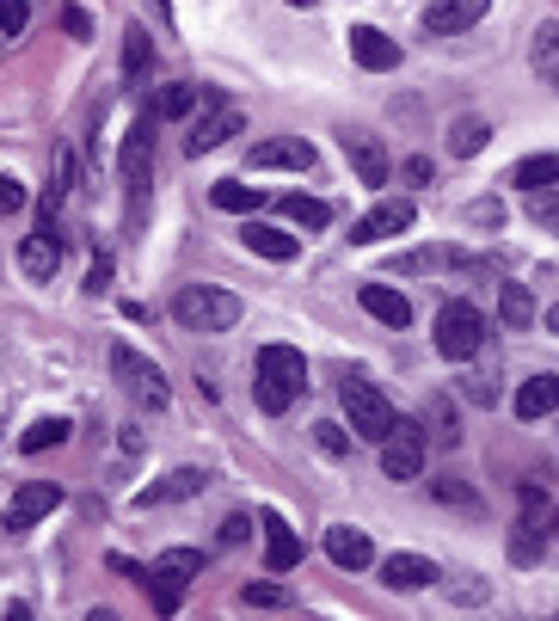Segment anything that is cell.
Segmentation results:
<instances>
[{
    "instance_id": "1",
    "label": "cell",
    "mask_w": 559,
    "mask_h": 621,
    "mask_svg": "<svg viewBox=\"0 0 559 621\" xmlns=\"http://www.w3.org/2000/svg\"><path fill=\"white\" fill-rule=\"evenodd\" d=\"M301 388H308V363H301L296 345H264L259 375H252V394H259L264 413H289Z\"/></svg>"
},
{
    "instance_id": "2",
    "label": "cell",
    "mask_w": 559,
    "mask_h": 621,
    "mask_svg": "<svg viewBox=\"0 0 559 621\" xmlns=\"http://www.w3.org/2000/svg\"><path fill=\"white\" fill-rule=\"evenodd\" d=\"M172 314L185 332H233L240 327V295L216 290V283H185L172 295Z\"/></svg>"
},
{
    "instance_id": "3",
    "label": "cell",
    "mask_w": 559,
    "mask_h": 621,
    "mask_svg": "<svg viewBox=\"0 0 559 621\" xmlns=\"http://www.w3.org/2000/svg\"><path fill=\"white\" fill-rule=\"evenodd\" d=\"M339 400H344V419H351V431H357L363 443H388V431L400 425L393 400L375 388V382H363V375H351V382H344Z\"/></svg>"
},
{
    "instance_id": "4",
    "label": "cell",
    "mask_w": 559,
    "mask_h": 621,
    "mask_svg": "<svg viewBox=\"0 0 559 621\" xmlns=\"http://www.w3.org/2000/svg\"><path fill=\"white\" fill-rule=\"evenodd\" d=\"M480 345H486V314L474 302H449V308L436 314V351L449 363H467Z\"/></svg>"
},
{
    "instance_id": "5",
    "label": "cell",
    "mask_w": 559,
    "mask_h": 621,
    "mask_svg": "<svg viewBox=\"0 0 559 621\" xmlns=\"http://www.w3.org/2000/svg\"><path fill=\"white\" fill-rule=\"evenodd\" d=\"M197 573H203V554H197V547H172V554L155 560V573L141 578V585H148V597H155L160 616H172V609H179V597H185V585Z\"/></svg>"
},
{
    "instance_id": "6",
    "label": "cell",
    "mask_w": 559,
    "mask_h": 621,
    "mask_svg": "<svg viewBox=\"0 0 559 621\" xmlns=\"http://www.w3.org/2000/svg\"><path fill=\"white\" fill-rule=\"evenodd\" d=\"M111 375L124 382L129 394H136L141 406H167V375H160V363H148L141 351H129V345H111Z\"/></svg>"
},
{
    "instance_id": "7",
    "label": "cell",
    "mask_w": 559,
    "mask_h": 621,
    "mask_svg": "<svg viewBox=\"0 0 559 621\" xmlns=\"http://www.w3.org/2000/svg\"><path fill=\"white\" fill-rule=\"evenodd\" d=\"M424 425L419 419H400L388 431V443H381V474H388V481H419L424 474Z\"/></svg>"
},
{
    "instance_id": "8",
    "label": "cell",
    "mask_w": 559,
    "mask_h": 621,
    "mask_svg": "<svg viewBox=\"0 0 559 621\" xmlns=\"http://www.w3.org/2000/svg\"><path fill=\"white\" fill-rule=\"evenodd\" d=\"M240 129H247L240 105H228V99H216V93H209V117H197V129H191V142H185V148L203 160V155H216V148H221L228 136H240Z\"/></svg>"
},
{
    "instance_id": "9",
    "label": "cell",
    "mask_w": 559,
    "mask_h": 621,
    "mask_svg": "<svg viewBox=\"0 0 559 621\" xmlns=\"http://www.w3.org/2000/svg\"><path fill=\"white\" fill-rule=\"evenodd\" d=\"M62 505V486L56 481H25L13 493V505H7V535H25V529L37 523V517H49Z\"/></svg>"
},
{
    "instance_id": "10",
    "label": "cell",
    "mask_w": 559,
    "mask_h": 621,
    "mask_svg": "<svg viewBox=\"0 0 559 621\" xmlns=\"http://www.w3.org/2000/svg\"><path fill=\"white\" fill-rule=\"evenodd\" d=\"M412 222H419L412 197H381V203L369 210V216H363L357 228H351V240H357V247H375V240H388V234H406Z\"/></svg>"
},
{
    "instance_id": "11",
    "label": "cell",
    "mask_w": 559,
    "mask_h": 621,
    "mask_svg": "<svg viewBox=\"0 0 559 621\" xmlns=\"http://www.w3.org/2000/svg\"><path fill=\"white\" fill-rule=\"evenodd\" d=\"M344 160H351V172H357L363 185H388V148H381V142L369 136V129H344Z\"/></svg>"
},
{
    "instance_id": "12",
    "label": "cell",
    "mask_w": 559,
    "mask_h": 621,
    "mask_svg": "<svg viewBox=\"0 0 559 621\" xmlns=\"http://www.w3.org/2000/svg\"><path fill=\"white\" fill-rule=\"evenodd\" d=\"M313 167V142L301 136H277L252 148V172H308Z\"/></svg>"
},
{
    "instance_id": "13",
    "label": "cell",
    "mask_w": 559,
    "mask_h": 621,
    "mask_svg": "<svg viewBox=\"0 0 559 621\" xmlns=\"http://www.w3.org/2000/svg\"><path fill=\"white\" fill-rule=\"evenodd\" d=\"M486 13H492V0H431V7H424V32L455 37V32H467V25H480Z\"/></svg>"
},
{
    "instance_id": "14",
    "label": "cell",
    "mask_w": 559,
    "mask_h": 621,
    "mask_svg": "<svg viewBox=\"0 0 559 621\" xmlns=\"http://www.w3.org/2000/svg\"><path fill=\"white\" fill-rule=\"evenodd\" d=\"M351 56H357V68H369V75H388V68H400V44H393L388 32H375V25H351Z\"/></svg>"
},
{
    "instance_id": "15",
    "label": "cell",
    "mask_w": 559,
    "mask_h": 621,
    "mask_svg": "<svg viewBox=\"0 0 559 621\" xmlns=\"http://www.w3.org/2000/svg\"><path fill=\"white\" fill-rule=\"evenodd\" d=\"M124 179L129 185H148L155 179V117H136L124 136Z\"/></svg>"
},
{
    "instance_id": "16",
    "label": "cell",
    "mask_w": 559,
    "mask_h": 621,
    "mask_svg": "<svg viewBox=\"0 0 559 621\" xmlns=\"http://www.w3.org/2000/svg\"><path fill=\"white\" fill-rule=\"evenodd\" d=\"M56 264H62V240H56V228L25 234V247H19V271L37 278V283H49V278H56Z\"/></svg>"
},
{
    "instance_id": "17",
    "label": "cell",
    "mask_w": 559,
    "mask_h": 621,
    "mask_svg": "<svg viewBox=\"0 0 559 621\" xmlns=\"http://www.w3.org/2000/svg\"><path fill=\"white\" fill-rule=\"evenodd\" d=\"M203 486H209V474H203V467H172L167 481L141 486V493H136V505H179V498H197Z\"/></svg>"
},
{
    "instance_id": "18",
    "label": "cell",
    "mask_w": 559,
    "mask_h": 621,
    "mask_svg": "<svg viewBox=\"0 0 559 621\" xmlns=\"http://www.w3.org/2000/svg\"><path fill=\"white\" fill-rule=\"evenodd\" d=\"M240 240H247V252H259V259H271V264H289L301 252L296 234L271 228V222H252V216H247V228H240Z\"/></svg>"
},
{
    "instance_id": "19",
    "label": "cell",
    "mask_w": 559,
    "mask_h": 621,
    "mask_svg": "<svg viewBox=\"0 0 559 621\" xmlns=\"http://www.w3.org/2000/svg\"><path fill=\"white\" fill-rule=\"evenodd\" d=\"M264 566H271V573H296V566H301V542H296V529L283 523L277 511L264 517Z\"/></svg>"
},
{
    "instance_id": "20",
    "label": "cell",
    "mask_w": 559,
    "mask_h": 621,
    "mask_svg": "<svg viewBox=\"0 0 559 621\" xmlns=\"http://www.w3.org/2000/svg\"><path fill=\"white\" fill-rule=\"evenodd\" d=\"M436 578L443 573H436L424 554H388L381 560V585L388 590H424V585H436Z\"/></svg>"
},
{
    "instance_id": "21",
    "label": "cell",
    "mask_w": 559,
    "mask_h": 621,
    "mask_svg": "<svg viewBox=\"0 0 559 621\" xmlns=\"http://www.w3.org/2000/svg\"><path fill=\"white\" fill-rule=\"evenodd\" d=\"M327 554H332V566H344V573H363V566L375 560V547H369V535H363V529L332 523L327 529Z\"/></svg>"
},
{
    "instance_id": "22",
    "label": "cell",
    "mask_w": 559,
    "mask_h": 621,
    "mask_svg": "<svg viewBox=\"0 0 559 621\" xmlns=\"http://www.w3.org/2000/svg\"><path fill=\"white\" fill-rule=\"evenodd\" d=\"M547 413H559V375L554 370L528 375L523 388H516V419H547Z\"/></svg>"
},
{
    "instance_id": "23",
    "label": "cell",
    "mask_w": 559,
    "mask_h": 621,
    "mask_svg": "<svg viewBox=\"0 0 559 621\" xmlns=\"http://www.w3.org/2000/svg\"><path fill=\"white\" fill-rule=\"evenodd\" d=\"M363 308H369L381 327H406V320H412V302H406L400 290H388V283H363Z\"/></svg>"
},
{
    "instance_id": "24",
    "label": "cell",
    "mask_w": 559,
    "mask_h": 621,
    "mask_svg": "<svg viewBox=\"0 0 559 621\" xmlns=\"http://www.w3.org/2000/svg\"><path fill=\"white\" fill-rule=\"evenodd\" d=\"M209 203L228 210V216H252V210L264 203V191L259 185H240V179H216V185H209Z\"/></svg>"
},
{
    "instance_id": "25",
    "label": "cell",
    "mask_w": 559,
    "mask_h": 621,
    "mask_svg": "<svg viewBox=\"0 0 559 621\" xmlns=\"http://www.w3.org/2000/svg\"><path fill=\"white\" fill-rule=\"evenodd\" d=\"M486 142H492V124H486V117H461V124H449V155L455 160H474Z\"/></svg>"
},
{
    "instance_id": "26",
    "label": "cell",
    "mask_w": 559,
    "mask_h": 621,
    "mask_svg": "<svg viewBox=\"0 0 559 621\" xmlns=\"http://www.w3.org/2000/svg\"><path fill=\"white\" fill-rule=\"evenodd\" d=\"M511 185H523V191H547V185H559V155H528V160H516Z\"/></svg>"
},
{
    "instance_id": "27",
    "label": "cell",
    "mask_w": 559,
    "mask_h": 621,
    "mask_svg": "<svg viewBox=\"0 0 559 621\" xmlns=\"http://www.w3.org/2000/svg\"><path fill=\"white\" fill-rule=\"evenodd\" d=\"M197 99H203V87H191V80H172V87H160V99H155V117H191L197 111Z\"/></svg>"
},
{
    "instance_id": "28",
    "label": "cell",
    "mask_w": 559,
    "mask_h": 621,
    "mask_svg": "<svg viewBox=\"0 0 559 621\" xmlns=\"http://www.w3.org/2000/svg\"><path fill=\"white\" fill-rule=\"evenodd\" d=\"M431 498H436V505H449V511H467V517H480V511H486V498L474 493V486L449 481V474H443V481H431Z\"/></svg>"
},
{
    "instance_id": "29",
    "label": "cell",
    "mask_w": 559,
    "mask_h": 621,
    "mask_svg": "<svg viewBox=\"0 0 559 621\" xmlns=\"http://www.w3.org/2000/svg\"><path fill=\"white\" fill-rule=\"evenodd\" d=\"M498 314H504V327L511 332H523L528 320H535V302H528L523 283H504V290H498Z\"/></svg>"
},
{
    "instance_id": "30",
    "label": "cell",
    "mask_w": 559,
    "mask_h": 621,
    "mask_svg": "<svg viewBox=\"0 0 559 621\" xmlns=\"http://www.w3.org/2000/svg\"><path fill=\"white\" fill-rule=\"evenodd\" d=\"M541 542H547V529L535 523V517H523V523L511 529V560L516 566H535V560H541Z\"/></svg>"
},
{
    "instance_id": "31",
    "label": "cell",
    "mask_w": 559,
    "mask_h": 621,
    "mask_svg": "<svg viewBox=\"0 0 559 621\" xmlns=\"http://www.w3.org/2000/svg\"><path fill=\"white\" fill-rule=\"evenodd\" d=\"M148 63H155V44H148L141 25H129V32H124V75L141 80V75H148Z\"/></svg>"
},
{
    "instance_id": "32",
    "label": "cell",
    "mask_w": 559,
    "mask_h": 621,
    "mask_svg": "<svg viewBox=\"0 0 559 621\" xmlns=\"http://www.w3.org/2000/svg\"><path fill=\"white\" fill-rule=\"evenodd\" d=\"M535 68L559 87V19H547L541 32H535Z\"/></svg>"
},
{
    "instance_id": "33",
    "label": "cell",
    "mask_w": 559,
    "mask_h": 621,
    "mask_svg": "<svg viewBox=\"0 0 559 621\" xmlns=\"http://www.w3.org/2000/svg\"><path fill=\"white\" fill-rule=\"evenodd\" d=\"M283 216H289V222H301V228H327V222H332V210H327L320 197H301V191H296V197H283Z\"/></svg>"
},
{
    "instance_id": "34",
    "label": "cell",
    "mask_w": 559,
    "mask_h": 621,
    "mask_svg": "<svg viewBox=\"0 0 559 621\" xmlns=\"http://www.w3.org/2000/svg\"><path fill=\"white\" fill-rule=\"evenodd\" d=\"M62 437H68V419H37L32 431L19 437V450L37 455V450H49V443H62Z\"/></svg>"
},
{
    "instance_id": "35",
    "label": "cell",
    "mask_w": 559,
    "mask_h": 621,
    "mask_svg": "<svg viewBox=\"0 0 559 621\" xmlns=\"http://www.w3.org/2000/svg\"><path fill=\"white\" fill-rule=\"evenodd\" d=\"M431 437H436V443H449V450L461 443V425H455V406L449 400H431Z\"/></svg>"
},
{
    "instance_id": "36",
    "label": "cell",
    "mask_w": 559,
    "mask_h": 621,
    "mask_svg": "<svg viewBox=\"0 0 559 621\" xmlns=\"http://www.w3.org/2000/svg\"><path fill=\"white\" fill-rule=\"evenodd\" d=\"M240 603H252V609H289V590H283V585H264V578H259V585L240 590Z\"/></svg>"
},
{
    "instance_id": "37",
    "label": "cell",
    "mask_w": 559,
    "mask_h": 621,
    "mask_svg": "<svg viewBox=\"0 0 559 621\" xmlns=\"http://www.w3.org/2000/svg\"><path fill=\"white\" fill-rule=\"evenodd\" d=\"M528 216L541 222V228H559V185H547V191H528Z\"/></svg>"
},
{
    "instance_id": "38",
    "label": "cell",
    "mask_w": 559,
    "mask_h": 621,
    "mask_svg": "<svg viewBox=\"0 0 559 621\" xmlns=\"http://www.w3.org/2000/svg\"><path fill=\"white\" fill-rule=\"evenodd\" d=\"M25 19H32L25 0H0V37H19V32H25Z\"/></svg>"
},
{
    "instance_id": "39",
    "label": "cell",
    "mask_w": 559,
    "mask_h": 621,
    "mask_svg": "<svg viewBox=\"0 0 559 621\" xmlns=\"http://www.w3.org/2000/svg\"><path fill=\"white\" fill-rule=\"evenodd\" d=\"M449 590H455V603H486V578L480 573H455Z\"/></svg>"
},
{
    "instance_id": "40",
    "label": "cell",
    "mask_w": 559,
    "mask_h": 621,
    "mask_svg": "<svg viewBox=\"0 0 559 621\" xmlns=\"http://www.w3.org/2000/svg\"><path fill=\"white\" fill-rule=\"evenodd\" d=\"M13 210H25V185L13 172H0V216H13Z\"/></svg>"
},
{
    "instance_id": "41",
    "label": "cell",
    "mask_w": 559,
    "mask_h": 621,
    "mask_svg": "<svg viewBox=\"0 0 559 621\" xmlns=\"http://www.w3.org/2000/svg\"><path fill=\"white\" fill-rule=\"evenodd\" d=\"M247 535H252V523H247V517H221V529H216V542H221V547H240Z\"/></svg>"
},
{
    "instance_id": "42",
    "label": "cell",
    "mask_w": 559,
    "mask_h": 621,
    "mask_svg": "<svg viewBox=\"0 0 559 621\" xmlns=\"http://www.w3.org/2000/svg\"><path fill=\"white\" fill-rule=\"evenodd\" d=\"M313 437H320V450H327V455H344V450H351L344 425H313Z\"/></svg>"
},
{
    "instance_id": "43",
    "label": "cell",
    "mask_w": 559,
    "mask_h": 621,
    "mask_svg": "<svg viewBox=\"0 0 559 621\" xmlns=\"http://www.w3.org/2000/svg\"><path fill=\"white\" fill-rule=\"evenodd\" d=\"M62 32L68 37H93V19L80 13V7H62Z\"/></svg>"
},
{
    "instance_id": "44",
    "label": "cell",
    "mask_w": 559,
    "mask_h": 621,
    "mask_svg": "<svg viewBox=\"0 0 559 621\" xmlns=\"http://www.w3.org/2000/svg\"><path fill=\"white\" fill-rule=\"evenodd\" d=\"M541 511H547V493L535 481H523V517H535V523H541Z\"/></svg>"
},
{
    "instance_id": "45",
    "label": "cell",
    "mask_w": 559,
    "mask_h": 621,
    "mask_svg": "<svg viewBox=\"0 0 559 621\" xmlns=\"http://www.w3.org/2000/svg\"><path fill=\"white\" fill-rule=\"evenodd\" d=\"M105 283H111V259H99V264H93V271H87V290H93V295H99V290H105Z\"/></svg>"
},
{
    "instance_id": "46",
    "label": "cell",
    "mask_w": 559,
    "mask_h": 621,
    "mask_svg": "<svg viewBox=\"0 0 559 621\" xmlns=\"http://www.w3.org/2000/svg\"><path fill=\"white\" fill-rule=\"evenodd\" d=\"M406 179H412V185H424V179H431V160L412 155V160H406Z\"/></svg>"
},
{
    "instance_id": "47",
    "label": "cell",
    "mask_w": 559,
    "mask_h": 621,
    "mask_svg": "<svg viewBox=\"0 0 559 621\" xmlns=\"http://www.w3.org/2000/svg\"><path fill=\"white\" fill-rule=\"evenodd\" d=\"M474 222H504V210H498V203L486 197V203H474Z\"/></svg>"
},
{
    "instance_id": "48",
    "label": "cell",
    "mask_w": 559,
    "mask_h": 621,
    "mask_svg": "<svg viewBox=\"0 0 559 621\" xmlns=\"http://www.w3.org/2000/svg\"><path fill=\"white\" fill-rule=\"evenodd\" d=\"M148 7H155V13H160V19H172V7H167V0H148Z\"/></svg>"
},
{
    "instance_id": "49",
    "label": "cell",
    "mask_w": 559,
    "mask_h": 621,
    "mask_svg": "<svg viewBox=\"0 0 559 621\" xmlns=\"http://www.w3.org/2000/svg\"><path fill=\"white\" fill-rule=\"evenodd\" d=\"M547 332H559V308H547Z\"/></svg>"
},
{
    "instance_id": "50",
    "label": "cell",
    "mask_w": 559,
    "mask_h": 621,
    "mask_svg": "<svg viewBox=\"0 0 559 621\" xmlns=\"http://www.w3.org/2000/svg\"><path fill=\"white\" fill-rule=\"evenodd\" d=\"M289 7H313V0H289Z\"/></svg>"
}]
</instances>
